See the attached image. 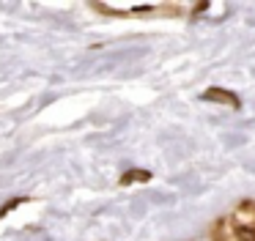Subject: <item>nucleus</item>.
Wrapping results in <instances>:
<instances>
[{
	"label": "nucleus",
	"instance_id": "1",
	"mask_svg": "<svg viewBox=\"0 0 255 241\" xmlns=\"http://www.w3.org/2000/svg\"><path fill=\"white\" fill-rule=\"evenodd\" d=\"M206 102H222V104H231V107H239V99L233 96V93L222 91V88H211V91L203 93Z\"/></svg>",
	"mask_w": 255,
	"mask_h": 241
},
{
	"label": "nucleus",
	"instance_id": "2",
	"mask_svg": "<svg viewBox=\"0 0 255 241\" xmlns=\"http://www.w3.org/2000/svg\"><path fill=\"white\" fill-rule=\"evenodd\" d=\"M148 178H151V175L145 173V170H132V173H127V175L121 178V184H132V181H148Z\"/></svg>",
	"mask_w": 255,
	"mask_h": 241
},
{
	"label": "nucleus",
	"instance_id": "3",
	"mask_svg": "<svg viewBox=\"0 0 255 241\" xmlns=\"http://www.w3.org/2000/svg\"><path fill=\"white\" fill-rule=\"evenodd\" d=\"M239 239H242V241H255V230H239Z\"/></svg>",
	"mask_w": 255,
	"mask_h": 241
}]
</instances>
